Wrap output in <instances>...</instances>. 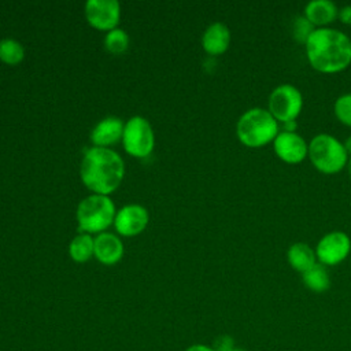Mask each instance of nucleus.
Segmentation results:
<instances>
[{"label":"nucleus","instance_id":"f257e3e1","mask_svg":"<svg viewBox=\"0 0 351 351\" xmlns=\"http://www.w3.org/2000/svg\"><path fill=\"white\" fill-rule=\"evenodd\" d=\"M306 45V55L313 69L333 74L351 63V38L335 27H315Z\"/></svg>","mask_w":351,"mask_h":351},{"label":"nucleus","instance_id":"f03ea898","mask_svg":"<svg viewBox=\"0 0 351 351\" xmlns=\"http://www.w3.org/2000/svg\"><path fill=\"white\" fill-rule=\"evenodd\" d=\"M80 176L89 191L108 196L123 180V159L110 148L92 147L84 154Z\"/></svg>","mask_w":351,"mask_h":351},{"label":"nucleus","instance_id":"7ed1b4c3","mask_svg":"<svg viewBox=\"0 0 351 351\" xmlns=\"http://www.w3.org/2000/svg\"><path fill=\"white\" fill-rule=\"evenodd\" d=\"M280 132L278 121L262 107H252L244 111L237 123L236 134L241 144L250 148L263 147L277 137Z\"/></svg>","mask_w":351,"mask_h":351},{"label":"nucleus","instance_id":"20e7f679","mask_svg":"<svg viewBox=\"0 0 351 351\" xmlns=\"http://www.w3.org/2000/svg\"><path fill=\"white\" fill-rule=\"evenodd\" d=\"M114 202L106 195H89L77 207L78 230L85 233H103L115 218Z\"/></svg>","mask_w":351,"mask_h":351},{"label":"nucleus","instance_id":"39448f33","mask_svg":"<svg viewBox=\"0 0 351 351\" xmlns=\"http://www.w3.org/2000/svg\"><path fill=\"white\" fill-rule=\"evenodd\" d=\"M308 158L314 167L325 174L340 171L348 162V154L335 136L319 133L308 143Z\"/></svg>","mask_w":351,"mask_h":351},{"label":"nucleus","instance_id":"423d86ee","mask_svg":"<svg viewBox=\"0 0 351 351\" xmlns=\"http://www.w3.org/2000/svg\"><path fill=\"white\" fill-rule=\"evenodd\" d=\"M122 144L125 151L132 156H148L155 145L154 129L148 119L140 115L129 118L123 126Z\"/></svg>","mask_w":351,"mask_h":351},{"label":"nucleus","instance_id":"0eeeda50","mask_svg":"<svg viewBox=\"0 0 351 351\" xmlns=\"http://www.w3.org/2000/svg\"><path fill=\"white\" fill-rule=\"evenodd\" d=\"M267 107L278 123L295 121L303 108V96L295 85L281 84L269 95Z\"/></svg>","mask_w":351,"mask_h":351},{"label":"nucleus","instance_id":"6e6552de","mask_svg":"<svg viewBox=\"0 0 351 351\" xmlns=\"http://www.w3.org/2000/svg\"><path fill=\"white\" fill-rule=\"evenodd\" d=\"M351 251V239L341 230H333L321 237L315 247V255L324 266H336Z\"/></svg>","mask_w":351,"mask_h":351},{"label":"nucleus","instance_id":"1a4fd4ad","mask_svg":"<svg viewBox=\"0 0 351 351\" xmlns=\"http://www.w3.org/2000/svg\"><path fill=\"white\" fill-rule=\"evenodd\" d=\"M85 16L90 26L99 30H112L121 18V5L117 0H88Z\"/></svg>","mask_w":351,"mask_h":351},{"label":"nucleus","instance_id":"9d476101","mask_svg":"<svg viewBox=\"0 0 351 351\" xmlns=\"http://www.w3.org/2000/svg\"><path fill=\"white\" fill-rule=\"evenodd\" d=\"M276 155L285 163H300L308 156V144L296 132L280 130L273 141Z\"/></svg>","mask_w":351,"mask_h":351},{"label":"nucleus","instance_id":"9b49d317","mask_svg":"<svg viewBox=\"0 0 351 351\" xmlns=\"http://www.w3.org/2000/svg\"><path fill=\"white\" fill-rule=\"evenodd\" d=\"M148 211L141 204H126L121 207L114 218L115 230L126 237L140 234L148 225Z\"/></svg>","mask_w":351,"mask_h":351},{"label":"nucleus","instance_id":"f8f14e48","mask_svg":"<svg viewBox=\"0 0 351 351\" xmlns=\"http://www.w3.org/2000/svg\"><path fill=\"white\" fill-rule=\"evenodd\" d=\"M125 123L118 117H106L100 119L90 130V141L93 147L108 148L119 138H122Z\"/></svg>","mask_w":351,"mask_h":351},{"label":"nucleus","instance_id":"ddd939ff","mask_svg":"<svg viewBox=\"0 0 351 351\" xmlns=\"http://www.w3.org/2000/svg\"><path fill=\"white\" fill-rule=\"evenodd\" d=\"M96 259L103 265H115L123 255V244L114 233L103 232L95 239V254Z\"/></svg>","mask_w":351,"mask_h":351},{"label":"nucleus","instance_id":"4468645a","mask_svg":"<svg viewBox=\"0 0 351 351\" xmlns=\"http://www.w3.org/2000/svg\"><path fill=\"white\" fill-rule=\"evenodd\" d=\"M230 44V30L222 22H214L207 26L202 36L203 49L210 55L223 53Z\"/></svg>","mask_w":351,"mask_h":351},{"label":"nucleus","instance_id":"2eb2a0df","mask_svg":"<svg viewBox=\"0 0 351 351\" xmlns=\"http://www.w3.org/2000/svg\"><path fill=\"white\" fill-rule=\"evenodd\" d=\"M337 15L339 10L330 0H311L304 5V16L315 27H328Z\"/></svg>","mask_w":351,"mask_h":351},{"label":"nucleus","instance_id":"dca6fc26","mask_svg":"<svg viewBox=\"0 0 351 351\" xmlns=\"http://www.w3.org/2000/svg\"><path fill=\"white\" fill-rule=\"evenodd\" d=\"M287 258H288L291 267L299 273L307 271L317 263L315 251L310 245H307L306 243H302V241L293 243L288 248Z\"/></svg>","mask_w":351,"mask_h":351},{"label":"nucleus","instance_id":"f3484780","mask_svg":"<svg viewBox=\"0 0 351 351\" xmlns=\"http://www.w3.org/2000/svg\"><path fill=\"white\" fill-rule=\"evenodd\" d=\"M302 281L307 289L315 293H322L330 287V277L326 266L318 262L311 269L302 273Z\"/></svg>","mask_w":351,"mask_h":351},{"label":"nucleus","instance_id":"a211bd4d","mask_svg":"<svg viewBox=\"0 0 351 351\" xmlns=\"http://www.w3.org/2000/svg\"><path fill=\"white\" fill-rule=\"evenodd\" d=\"M69 254L73 261L84 263L95 254V239L89 233L77 234L69 245Z\"/></svg>","mask_w":351,"mask_h":351},{"label":"nucleus","instance_id":"6ab92c4d","mask_svg":"<svg viewBox=\"0 0 351 351\" xmlns=\"http://www.w3.org/2000/svg\"><path fill=\"white\" fill-rule=\"evenodd\" d=\"M25 58L23 45L14 38L0 40V60L7 64H18Z\"/></svg>","mask_w":351,"mask_h":351},{"label":"nucleus","instance_id":"aec40b11","mask_svg":"<svg viewBox=\"0 0 351 351\" xmlns=\"http://www.w3.org/2000/svg\"><path fill=\"white\" fill-rule=\"evenodd\" d=\"M104 47L111 53H122L129 47V36L125 30L115 27L112 30H108L104 37Z\"/></svg>","mask_w":351,"mask_h":351},{"label":"nucleus","instance_id":"412c9836","mask_svg":"<svg viewBox=\"0 0 351 351\" xmlns=\"http://www.w3.org/2000/svg\"><path fill=\"white\" fill-rule=\"evenodd\" d=\"M333 110H335L336 118L341 123L351 126V93L340 95L335 101Z\"/></svg>","mask_w":351,"mask_h":351},{"label":"nucleus","instance_id":"4be33fe9","mask_svg":"<svg viewBox=\"0 0 351 351\" xmlns=\"http://www.w3.org/2000/svg\"><path fill=\"white\" fill-rule=\"evenodd\" d=\"M314 29L315 26L304 15H300V16H296L292 23V36L296 41L304 44L310 37V34L314 32Z\"/></svg>","mask_w":351,"mask_h":351},{"label":"nucleus","instance_id":"5701e85b","mask_svg":"<svg viewBox=\"0 0 351 351\" xmlns=\"http://www.w3.org/2000/svg\"><path fill=\"white\" fill-rule=\"evenodd\" d=\"M211 347L215 351H230L232 348H234V340L229 335H221L214 340Z\"/></svg>","mask_w":351,"mask_h":351},{"label":"nucleus","instance_id":"b1692460","mask_svg":"<svg viewBox=\"0 0 351 351\" xmlns=\"http://www.w3.org/2000/svg\"><path fill=\"white\" fill-rule=\"evenodd\" d=\"M337 18H339L343 23H346V25H351V4H347V5L341 7V8L339 10Z\"/></svg>","mask_w":351,"mask_h":351},{"label":"nucleus","instance_id":"393cba45","mask_svg":"<svg viewBox=\"0 0 351 351\" xmlns=\"http://www.w3.org/2000/svg\"><path fill=\"white\" fill-rule=\"evenodd\" d=\"M184 351H215V350L211 346L196 343V344H192V346L186 347Z\"/></svg>","mask_w":351,"mask_h":351},{"label":"nucleus","instance_id":"a878e982","mask_svg":"<svg viewBox=\"0 0 351 351\" xmlns=\"http://www.w3.org/2000/svg\"><path fill=\"white\" fill-rule=\"evenodd\" d=\"M343 145H344V148H346L347 154H348V155H351V136H348V137L346 138V141L343 143Z\"/></svg>","mask_w":351,"mask_h":351},{"label":"nucleus","instance_id":"bb28decb","mask_svg":"<svg viewBox=\"0 0 351 351\" xmlns=\"http://www.w3.org/2000/svg\"><path fill=\"white\" fill-rule=\"evenodd\" d=\"M347 169H348V174H350V177H351V159L347 162Z\"/></svg>","mask_w":351,"mask_h":351},{"label":"nucleus","instance_id":"cd10ccee","mask_svg":"<svg viewBox=\"0 0 351 351\" xmlns=\"http://www.w3.org/2000/svg\"><path fill=\"white\" fill-rule=\"evenodd\" d=\"M230 351H245V350H243V348H239V347H234V348H232Z\"/></svg>","mask_w":351,"mask_h":351}]
</instances>
